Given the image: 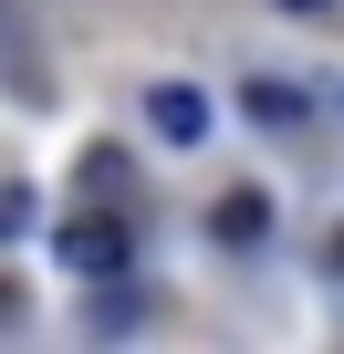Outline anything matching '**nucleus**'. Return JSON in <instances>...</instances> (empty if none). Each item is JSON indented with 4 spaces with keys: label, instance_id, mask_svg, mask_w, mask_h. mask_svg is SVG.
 I'll return each instance as SVG.
<instances>
[{
    "label": "nucleus",
    "instance_id": "f257e3e1",
    "mask_svg": "<svg viewBox=\"0 0 344 354\" xmlns=\"http://www.w3.org/2000/svg\"><path fill=\"white\" fill-rule=\"evenodd\" d=\"M53 261H63L73 281H125L136 240H125V219H63V230H53Z\"/></svg>",
    "mask_w": 344,
    "mask_h": 354
},
{
    "label": "nucleus",
    "instance_id": "f03ea898",
    "mask_svg": "<svg viewBox=\"0 0 344 354\" xmlns=\"http://www.w3.org/2000/svg\"><path fill=\"white\" fill-rule=\"evenodd\" d=\"M146 125L167 146H209V94L199 84H146Z\"/></svg>",
    "mask_w": 344,
    "mask_h": 354
},
{
    "label": "nucleus",
    "instance_id": "7ed1b4c3",
    "mask_svg": "<svg viewBox=\"0 0 344 354\" xmlns=\"http://www.w3.org/2000/svg\"><path fill=\"white\" fill-rule=\"evenodd\" d=\"M261 230H271V198H261V188H230V198L209 209V240H230V250H251Z\"/></svg>",
    "mask_w": 344,
    "mask_h": 354
},
{
    "label": "nucleus",
    "instance_id": "20e7f679",
    "mask_svg": "<svg viewBox=\"0 0 344 354\" xmlns=\"http://www.w3.org/2000/svg\"><path fill=\"white\" fill-rule=\"evenodd\" d=\"M240 104H251V115H261V125H302V94H292V84H251V94H240Z\"/></svg>",
    "mask_w": 344,
    "mask_h": 354
},
{
    "label": "nucleus",
    "instance_id": "39448f33",
    "mask_svg": "<svg viewBox=\"0 0 344 354\" xmlns=\"http://www.w3.org/2000/svg\"><path fill=\"white\" fill-rule=\"evenodd\" d=\"M21 230H32V198H21V188H0V240H21Z\"/></svg>",
    "mask_w": 344,
    "mask_h": 354
},
{
    "label": "nucleus",
    "instance_id": "423d86ee",
    "mask_svg": "<svg viewBox=\"0 0 344 354\" xmlns=\"http://www.w3.org/2000/svg\"><path fill=\"white\" fill-rule=\"evenodd\" d=\"M271 11H334V0H271Z\"/></svg>",
    "mask_w": 344,
    "mask_h": 354
},
{
    "label": "nucleus",
    "instance_id": "0eeeda50",
    "mask_svg": "<svg viewBox=\"0 0 344 354\" xmlns=\"http://www.w3.org/2000/svg\"><path fill=\"white\" fill-rule=\"evenodd\" d=\"M11 313H21V292H11V281H0V323H11Z\"/></svg>",
    "mask_w": 344,
    "mask_h": 354
},
{
    "label": "nucleus",
    "instance_id": "6e6552de",
    "mask_svg": "<svg viewBox=\"0 0 344 354\" xmlns=\"http://www.w3.org/2000/svg\"><path fill=\"white\" fill-rule=\"evenodd\" d=\"M0 63H11V21H0Z\"/></svg>",
    "mask_w": 344,
    "mask_h": 354
},
{
    "label": "nucleus",
    "instance_id": "1a4fd4ad",
    "mask_svg": "<svg viewBox=\"0 0 344 354\" xmlns=\"http://www.w3.org/2000/svg\"><path fill=\"white\" fill-rule=\"evenodd\" d=\"M334 271H344V240H334Z\"/></svg>",
    "mask_w": 344,
    "mask_h": 354
}]
</instances>
